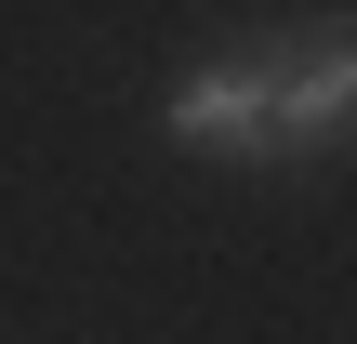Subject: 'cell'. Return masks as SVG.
Wrapping results in <instances>:
<instances>
[{
  "label": "cell",
  "instance_id": "6da1fadb",
  "mask_svg": "<svg viewBox=\"0 0 357 344\" xmlns=\"http://www.w3.org/2000/svg\"><path fill=\"white\" fill-rule=\"evenodd\" d=\"M357 119V27L265 53V146H331Z\"/></svg>",
  "mask_w": 357,
  "mask_h": 344
},
{
  "label": "cell",
  "instance_id": "7a4b0ae2",
  "mask_svg": "<svg viewBox=\"0 0 357 344\" xmlns=\"http://www.w3.org/2000/svg\"><path fill=\"white\" fill-rule=\"evenodd\" d=\"M172 133H185V146H265V53L199 66V80L172 93Z\"/></svg>",
  "mask_w": 357,
  "mask_h": 344
}]
</instances>
